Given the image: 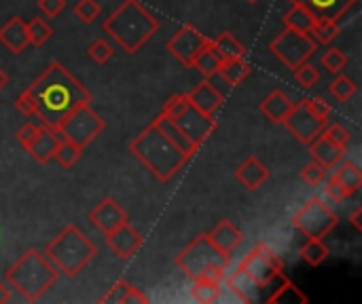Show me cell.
Masks as SVG:
<instances>
[{"label":"cell","instance_id":"1","mask_svg":"<svg viewBox=\"0 0 362 304\" xmlns=\"http://www.w3.org/2000/svg\"><path fill=\"white\" fill-rule=\"evenodd\" d=\"M25 91L32 99L34 116H38L42 125L55 129L74 108L91 104V93L59 61L49 63Z\"/></svg>","mask_w":362,"mask_h":304},{"label":"cell","instance_id":"2","mask_svg":"<svg viewBox=\"0 0 362 304\" xmlns=\"http://www.w3.org/2000/svg\"><path fill=\"white\" fill-rule=\"evenodd\" d=\"M102 30L129 55H136L159 30V19L140 2L123 0L102 23Z\"/></svg>","mask_w":362,"mask_h":304},{"label":"cell","instance_id":"3","mask_svg":"<svg viewBox=\"0 0 362 304\" xmlns=\"http://www.w3.org/2000/svg\"><path fill=\"white\" fill-rule=\"evenodd\" d=\"M129 152L159 180L170 182L187 163L189 154H185L155 123H151L140 135H136L129 144Z\"/></svg>","mask_w":362,"mask_h":304},{"label":"cell","instance_id":"4","mask_svg":"<svg viewBox=\"0 0 362 304\" xmlns=\"http://www.w3.org/2000/svg\"><path fill=\"white\" fill-rule=\"evenodd\" d=\"M57 277L59 271L51 265L45 252L38 250H25L4 271V281L28 303H36L40 296H45L55 286Z\"/></svg>","mask_w":362,"mask_h":304},{"label":"cell","instance_id":"5","mask_svg":"<svg viewBox=\"0 0 362 304\" xmlns=\"http://www.w3.org/2000/svg\"><path fill=\"white\" fill-rule=\"evenodd\" d=\"M45 256L59 273L74 277L98 256V248L78 226L68 224L47 243Z\"/></svg>","mask_w":362,"mask_h":304},{"label":"cell","instance_id":"6","mask_svg":"<svg viewBox=\"0 0 362 304\" xmlns=\"http://www.w3.org/2000/svg\"><path fill=\"white\" fill-rule=\"evenodd\" d=\"M231 256H225L212 241L208 235H197L176 258L174 265L189 277H202V275H210L214 279L225 281V271L229 265Z\"/></svg>","mask_w":362,"mask_h":304},{"label":"cell","instance_id":"7","mask_svg":"<svg viewBox=\"0 0 362 304\" xmlns=\"http://www.w3.org/2000/svg\"><path fill=\"white\" fill-rule=\"evenodd\" d=\"M176 125L178 129L195 144L202 148V144L216 131V121L212 114H204L202 110H197L187 95H174L165 102L163 110Z\"/></svg>","mask_w":362,"mask_h":304},{"label":"cell","instance_id":"8","mask_svg":"<svg viewBox=\"0 0 362 304\" xmlns=\"http://www.w3.org/2000/svg\"><path fill=\"white\" fill-rule=\"evenodd\" d=\"M337 224H339L337 214L320 197L310 199L293 216V226L297 231H301L308 239H325L329 233H333L337 229Z\"/></svg>","mask_w":362,"mask_h":304},{"label":"cell","instance_id":"9","mask_svg":"<svg viewBox=\"0 0 362 304\" xmlns=\"http://www.w3.org/2000/svg\"><path fill=\"white\" fill-rule=\"evenodd\" d=\"M104 127H106L104 118L89 104H83V106L74 108L57 125V131H59V135L64 140H70L72 144L85 148L87 144H91L104 131Z\"/></svg>","mask_w":362,"mask_h":304},{"label":"cell","instance_id":"10","mask_svg":"<svg viewBox=\"0 0 362 304\" xmlns=\"http://www.w3.org/2000/svg\"><path fill=\"white\" fill-rule=\"evenodd\" d=\"M316 49L318 42L308 32H299L293 28H286L269 42V51L291 70L308 61L316 53Z\"/></svg>","mask_w":362,"mask_h":304},{"label":"cell","instance_id":"11","mask_svg":"<svg viewBox=\"0 0 362 304\" xmlns=\"http://www.w3.org/2000/svg\"><path fill=\"white\" fill-rule=\"evenodd\" d=\"M240 269L248 273L261 288H265L282 275L284 262L267 243H259L244 256V260L240 262Z\"/></svg>","mask_w":362,"mask_h":304},{"label":"cell","instance_id":"12","mask_svg":"<svg viewBox=\"0 0 362 304\" xmlns=\"http://www.w3.org/2000/svg\"><path fill=\"white\" fill-rule=\"evenodd\" d=\"M282 125L286 127V131L291 135H295L301 144H312L327 127V118L318 116L310 104H308V97H303L301 102L293 104L288 114L284 116Z\"/></svg>","mask_w":362,"mask_h":304},{"label":"cell","instance_id":"13","mask_svg":"<svg viewBox=\"0 0 362 304\" xmlns=\"http://www.w3.org/2000/svg\"><path fill=\"white\" fill-rule=\"evenodd\" d=\"M208 42V38L191 23H185L170 40H168V53L180 61L182 66L191 68L193 66V59L197 57V53L202 51V47Z\"/></svg>","mask_w":362,"mask_h":304},{"label":"cell","instance_id":"14","mask_svg":"<svg viewBox=\"0 0 362 304\" xmlns=\"http://www.w3.org/2000/svg\"><path fill=\"white\" fill-rule=\"evenodd\" d=\"M87 218L100 233L110 235L112 231H117L119 226L127 222V212L112 197H106L87 214Z\"/></svg>","mask_w":362,"mask_h":304},{"label":"cell","instance_id":"15","mask_svg":"<svg viewBox=\"0 0 362 304\" xmlns=\"http://www.w3.org/2000/svg\"><path fill=\"white\" fill-rule=\"evenodd\" d=\"M62 142V135L55 127H49V125H36V131L34 135L30 138V142L23 146V150H28V154H32V159L40 165L49 163L57 150Z\"/></svg>","mask_w":362,"mask_h":304},{"label":"cell","instance_id":"16","mask_svg":"<svg viewBox=\"0 0 362 304\" xmlns=\"http://www.w3.org/2000/svg\"><path fill=\"white\" fill-rule=\"evenodd\" d=\"M106 243L108 248L121 258V260H127L132 258L144 243V237L129 224L125 222L123 226H119L117 231H112L110 235H106Z\"/></svg>","mask_w":362,"mask_h":304},{"label":"cell","instance_id":"17","mask_svg":"<svg viewBox=\"0 0 362 304\" xmlns=\"http://www.w3.org/2000/svg\"><path fill=\"white\" fill-rule=\"evenodd\" d=\"M312 13L314 19H335L339 21L358 0H288Z\"/></svg>","mask_w":362,"mask_h":304},{"label":"cell","instance_id":"18","mask_svg":"<svg viewBox=\"0 0 362 304\" xmlns=\"http://www.w3.org/2000/svg\"><path fill=\"white\" fill-rule=\"evenodd\" d=\"M227 290L233 294V298L238 303H259L261 300V286L242 269H238L235 273H231L227 277Z\"/></svg>","mask_w":362,"mask_h":304},{"label":"cell","instance_id":"19","mask_svg":"<svg viewBox=\"0 0 362 304\" xmlns=\"http://www.w3.org/2000/svg\"><path fill=\"white\" fill-rule=\"evenodd\" d=\"M187 97L197 110H202L204 114H212V116H214V112L221 110V106L225 102L223 93L208 78L204 83H199L191 93H187Z\"/></svg>","mask_w":362,"mask_h":304},{"label":"cell","instance_id":"20","mask_svg":"<svg viewBox=\"0 0 362 304\" xmlns=\"http://www.w3.org/2000/svg\"><path fill=\"white\" fill-rule=\"evenodd\" d=\"M269 176H272L269 167H267L265 163H261L257 157H248V159L235 169L238 182H240L246 190H250V193H255L261 184H265V182L269 180Z\"/></svg>","mask_w":362,"mask_h":304},{"label":"cell","instance_id":"21","mask_svg":"<svg viewBox=\"0 0 362 304\" xmlns=\"http://www.w3.org/2000/svg\"><path fill=\"white\" fill-rule=\"evenodd\" d=\"M0 42H2L13 55L23 53V49L30 44L25 21H23L21 17H17V15H13L11 19H6V23L0 28Z\"/></svg>","mask_w":362,"mask_h":304},{"label":"cell","instance_id":"22","mask_svg":"<svg viewBox=\"0 0 362 304\" xmlns=\"http://www.w3.org/2000/svg\"><path fill=\"white\" fill-rule=\"evenodd\" d=\"M208 237L225 256H231L244 241V233L231 220H221Z\"/></svg>","mask_w":362,"mask_h":304},{"label":"cell","instance_id":"23","mask_svg":"<svg viewBox=\"0 0 362 304\" xmlns=\"http://www.w3.org/2000/svg\"><path fill=\"white\" fill-rule=\"evenodd\" d=\"M98 303H112V304H146L148 303V296L140 290V288H136V286H132L129 281H125V279H121V281H117V284H112L108 290H106V294H102L100 298H98Z\"/></svg>","mask_w":362,"mask_h":304},{"label":"cell","instance_id":"24","mask_svg":"<svg viewBox=\"0 0 362 304\" xmlns=\"http://www.w3.org/2000/svg\"><path fill=\"white\" fill-rule=\"evenodd\" d=\"M310 152H312L314 161L320 163L325 169H333V167L344 159L346 148L337 146V144L331 142L325 133H320V135L310 144Z\"/></svg>","mask_w":362,"mask_h":304},{"label":"cell","instance_id":"25","mask_svg":"<svg viewBox=\"0 0 362 304\" xmlns=\"http://www.w3.org/2000/svg\"><path fill=\"white\" fill-rule=\"evenodd\" d=\"M291 106H293V99H291L282 89H274V91L259 104V112H261L267 121H272V123H276V125H282V121H284V116L288 114Z\"/></svg>","mask_w":362,"mask_h":304},{"label":"cell","instance_id":"26","mask_svg":"<svg viewBox=\"0 0 362 304\" xmlns=\"http://www.w3.org/2000/svg\"><path fill=\"white\" fill-rule=\"evenodd\" d=\"M335 174H333V180L339 184V188L344 190L346 197H354L362 186V171L361 167L354 163V161H339L335 165Z\"/></svg>","mask_w":362,"mask_h":304},{"label":"cell","instance_id":"27","mask_svg":"<svg viewBox=\"0 0 362 304\" xmlns=\"http://www.w3.org/2000/svg\"><path fill=\"white\" fill-rule=\"evenodd\" d=\"M153 123H155V125H157V127H159V129H161V131H163V133H165V135H168V138H170V140H172L180 150H182V152H185V154L193 157V154L199 150V146H195V144H193V142H191V140L180 131V129H178V125H176V123L165 114V112H161Z\"/></svg>","mask_w":362,"mask_h":304},{"label":"cell","instance_id":"28","mask_svg":"<svg viewBox=\"0 0 362 304\" xmlns=\"http://www.w3.org/2000/svg\"><path fill=\"white\" fill-rule=\"evenodd\" d=\"M221 78L229 85V87H238L240 83H244L250 74H252V66L244 61V57H235V59H223L221 68H218Z\"/></svg>","mask_w":362,"mask_h":304},{"label":"cell","instance_id":"29","mask_svg":"<svg viewBox=\"0 0 362 304\" xmlns=\"http://www.w3.org/2000/svg\"><path fill=\"white\" fill-rule=\"evenodd\" d=\"M221 279H214L210 275H202L193 279V298L202 304H212L221 300Z\"/></svg>","mask_w":362,"mask_h":304},{"label":"cell","instance_id":"30","mask_svg":"<svg viewBox=\"0 0 362 304\" xmlns=\"http://www.w3.org/2000/svg\"><path fill=\"white\" fill-rule=\"evenodd\" d=\"M221 57H218V53L214 51V47H212V40L208 38V42L202 47V51L197 53V57L193 59V66L191 68H195L204 78H212V76H216L218 74V68H221Z\"/></svg>","mask_w":362,"mask_h":304},{"label":"cell","instance_id":"31","mask_svg":"<svg viewBox=\"0 0 362 304\" xmlns=\"http://www.w3.org/2000/svg\"><path fill=\"white\" fill-rule=\"evenodd\" d=\"M280 281H282V286L269 296V298H265V303L269 304H308V296L305 294H301V290L295 286V284H291L284 275L280 277Z\"/></svg>","mask_w":362,"mask_h":304},{"label":"cell","instance_id":"32","mask_svg":"<svg viewBox=\"0 0 362 304\" xmlns=\"http://www.w3.org/2000/svg\"><path fill=\"white\" fill-rule=\"evenodd\" d=\"M212 47H214V51L218 53L221 59H235V57H244L246 55L244 44L231 32H223L218 38H214Z\"/></svg>","mask_w":362,"mask_h":304},{"label":"cell","instance_id":"33","mask_svg":"<svg viewBox=\"0 0 362 304\" xmlns=\"http://www.w3.org/2000/svg\"><path fill=\"white\" fill-rule=\"evenodd\" d=\"M282 21H284L286 28H293V30H299V32H308V34H310V30H312V25H314L316 19H314L312 13L305 11L303 6L293 4V6L284 13Z\"/></svg>","mask_w":362,"mask_h":304},{"label":"cell","instance_id":"34","mask_svg":"<svg viewBox=\"0 0 362 304\" xmlns=\"http://www.w3.org/2000/svg\"><path fill=\"white\" fill-rule=\"evenodd\" d=\"M301 258L310 265V267H320L329 256H331V252H329V248L325 245V241L322 239H308L303 245H301Z\"/></svg>","mask_w":362,"mask_h":304},{"label":"cell","instance_id":"35","mask_svg":"<svg viewBox=\"0 0 362 304\" xmlns=\"http://www.w3.org/2000/svg\"><path fill=\"white\" fill-rule=\"evenodd\" d=\"M310 36L318 42V44H331L337 36H339V21L335 19H316Z\"/></svg>","mask_w":362,"mask_h":304},{"label":"cell","instance_id":"36","mask_svg":"<svg viewBox=\"0 0 362 304\" xmlns=\"http://www.w3.org/2000/svg\"><path fill=\"white\" fill-rule=\"evenodd\" d=\"M81 157H83V148L76 146V144H72L70 140H64V138H62V142H59V146H57V150L53 154V159L62 167H66V169L74 167L81 161Z\"/></svg>","mask_w":362,"mask_h":304},{"label":"cell","instance_id":"37","mask_svg":"<svg viewBox=\"0 0 362 304\" xmlns=\"http://www.w3.org/2000/svg\"><path fill=\"white\" fill-rule=\"evenodd\" d=\"M329 91L333 93V97L335 99H339V102H350L354 95H356V91H358V85L348 76V74H337V78L329 85Z\"/></svg>","mask_w":362,"mask_h":304},{"label":"cell","instance_id":"38","mask_svg":"<svg viewBox=\"0 0 362 304\" xmlns=\"http://www.w3.org/2000/svg\"><path fill=\"white\" fill-rule=\"evenodd\" d=\"M25 25H28V40H30V44H34V47H42V44L53 36V28H51L45 19H40V17L30 19Z\"/></svg>","mask_w":362,"mask_h":304},{"label":"cell","instance_id":"39","mask_svg":"<svg viewBox=\"0 0 362 304\" xmlns=\"http://www.w3.org/2000/svg\"><path fill=\"white\" fill-rule=\"evenodd\" d=\"M348 55L339 49V47H331V49H327L325 53H322V57H320V63H322V68L325 70H329L331 74H339V72H344L346 70V66H348Z\"/></svg>","mask_w":362,"mask_h":304},{"label":"cell","instance_id":"40","mask_svg":"<svg viewBox=\"0 0 362 304\" xmlns=\"http://www.w3.org/2000/svg\"><path fill=\"white\" fill-rule=\"evenodd\" d=\"M293 72H295V80H297L303 89H312V87H316L318 80H320V70H318L310 59L303 61L301 66H297Z\"/></svg>","mask_w":362,"mask_h":304},{"label":"cell","instance_id":"41","mask_svg":"<svg viewBox=\"0 0 362 304\" xmlns=\"http://www.w3.org/2000/svg\"><path fill=\"white\" fill-rule=\"evenodd\" d=\"M100 13H102V6H100L98 0H78V2L74 4V15H76V19H78L81 23H85V25L93 23V21L100 17Z\"/></svg>","mask_w":362,"mask_h":304},{"label":"cell","instance_id":"42","mask_svg":"<svg viewBox=\"0 0 362 304\" xmlns=\"http://www.w3.org/2000/svg\"><path fill=\"white\" fill-rule=\"evenodd\" d=\"M87 55H89L95 63H106V61L115 55V49H112V44H110L108 40L98 38V40H93V42L87 47Z\"/></svg>","mask_w":362,"mask_h":304},{"label":"cell","instance_id":"43","mask_svg":"<svg viewBox=\"0 0 362 304\" xmlns=\"http://www.w3.org/2000/svg\"><path fill=\"white\" fill-rule=\"evenodd\" d=\"M301 180H303L308 186L316 188V186H320V184L327 180V169H325L320 163L312 161V163H308V165L301 169Z\"/></svg>","mask_w":362,"mask_h":304},{"label":"cell","instance_id":"44","mask_svg":"<svg viewBox=\"0 0 362 304\" xmlns=\"http://www.w3.org/2000/svg\"><path fill=\"white\" fill-rule=\"evenodd\" d=\"M331 142H335L337 146H341V148H346L348 144H350V131H346L339 123H333L331 127H325V131H322Z\"/></svg>","mask_w":362,"mask_h":304},{"label":"cell","instance_id":"45","mask_svg":"<svg viewBox=\"0 0 362 304\" xmlns=\"http://www.w3.org/2000/svg\"><path fill=\"white\" fill-rule=\"evenodd\" d=\"M38 11L47 17H57L66 8V0H38Z\"/></svg>","mask_w":362,"mask_h":304},{"label":"cell","instance_id":"46","mask_svg":"<svg viewBox=\"0 0 362 304\" xmlns=\"http://www.w3.org/2000/svg\"><path fill=\"white\" fill-rule=\"evenodd\" d=\"M322 193H325V197L329 199V201H333V203H341L344 199H348L346 195H344V190L339 188V184L331 178L329 182H325V186H322Z\"/></svg>","mask_w":362,"mask_h":304},{"label":"cell","instance_id":"47","mask_svg":"<svg viewBox=\"0 0 362 304\" xmlns=\"http://www.w3.org/2000/svg\"><path fill=\"white\" fill-rule=\"evenodd\" d=\"M308 104H310V108H312L318 116L329 118V114H331V106H329V102H327V99H322V97H308Z\"/></svg>","mask_w":362,"mask_h":304},{"label":"cell","instance_id":"48","mask_svg":"<svg viewBox=\"0 0 362 304\" xmlns=\"http://www.w3.org/2000/svg\"><path fill=\"white\" fill-rule=\"evenodd\" d=\"M15 106H17V110H19L21 114H25V116H34V108H32V99H30L28 91H23V93L15 99Z\"/></svg>","mask_w":362,"mask_h":304},{"label":"cell","instance_id":"49","mask_svg":"<svg viewBox=\"0 0 362 304\" xmlns=\"http://www.w3.org/2000/svg\"><path fill=\"white\" fill-rule=\"evenodd\" d=\"M34 131H36V125H34V123H25V125L17 131V135H15V138H17V142L21 144V148L30 142V138L34 135Z\"/></svg>","mask_w":362,"mask_h":304},{"label":"cell","instance_id":"50","mask_svg":"<svg viewBox=\"0 0 362 304\" xmlns=\"http://www.w3.org/2000/svg\"><path fill=\"white\" fill-rule=\"evenodd\" d=\"M8 300H11V292H8L6 284H2V281H0V304H6Z\"/></svg>","mask_w":362,"mask_h":304},{"label":"cell","instance_id":"51","mask_svg":"<svg viewBox=\"0 0 362 304\" xmlns=\"http://www.w3.org/2000/svg\"><path fill=\"white\" fill-rule=\"evenodd\" d=\"M358 216H361V207L352 214V224H354V229H356V231H362L361 222H358Z\"/></svg>","mask_w":362,"mask_h":304},{"label":"cell","instance_id":"52","mask_svg":"<svg viewBox=\"0 0 362 304\" xmlns=\"http://www.w3.org/2000/svg\"><path fill=\"white\" fill-rule=\"evenodd\" d=\"M6 83H8V74H6V72H4V70L0 68V91H2L4 87H6Z\"/></svg>","mask_w":362,"mask_h":304},{"label":"cell","instance_id":"53","mask_svg":"<svg viewBox=\"0 0 362 304\" xmlns=\"http://www.w3.org/2000/svg\"><path fill=\"white\" fill-rule=\"evenodd\" d=\"M246 2H250V4H255V2H259V0H246Z\"/></svg>","mask_w":362,"mask_h":304}]
</instances>
